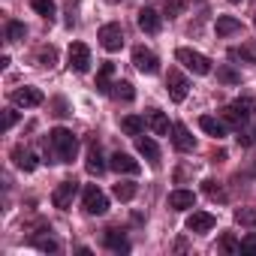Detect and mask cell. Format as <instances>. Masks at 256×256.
I'll list each match as a JSON object with an SVG mask.
<instances>
[{
    "label": "cell",
    "mask_w": 256,
    "mask_h": 256,
    "mask_svg": "<svg viewBox=\"0 0 256 256\" xmlns=\"http://www.w3.org/2000/svg\"><path fill=\"white\" fill-rule=\"evenodd\" d=\"M46 154L52 157V163H72L78 154V139L66 126H54L46 139Z\"/></svg>",
    "instance_id": "1"
},
{
    "label": "cell",
    "mask_w": 256,
    "mask_h": 256,
    "mask_svg": "<svg viewBox=\"0 0 256 256\" xmlns=\"http://www.w3.org/2000/svg\"><path fill=\"white\" fill-rule=\"evenodd\" d=\"M253 112H256V100L253 96H238L235 102H229L223 108V120L232 124V126H241V124H247L253 118Z\"/></svg>",
    "instance_id": "2"
},
{
    "label": "cell",
    "mask_w": 256,
    "mask_h": 256,
    "mask_svg": "<svg viewBox=\"0 0 256 256\" xmlns=\"http://www.w3.org/2000/svg\"><path fill=\"white\" fill-rule=\"evenodd\" d=\"M82 208H84V214L100 217V214H106V211H108V196H106L96 184H88V187H84V193H82Z\"/></svg>",
    "instance_id": "3"
},
{
    "label": "cell",
    "mask_w": 256,
    "mask_h": 256,
    "mask_svg": "<svg viewBox=\"0 0 256 256\" xmlns=\"http://www.w3.org/2000/svg\"><path fill=\"white\" fill-rule=\"evenodd\" d=\"M175 60L184 64V66H187L190 72H196V76H208V72H211V60H208L205 54L193 52V48H178V52H175Z\"/></svg>",
    "instance_id": "4"
},
{
    "label": "cell",
    "mask_w": 256,
    "mask_h": 256,
    "mask_svg": "<svg viewBox=\"0 0 256 256\" xmlns=\"http://www.w3.org/2000/svg\"><path fill=\"white\" fill-rule=\"evenodd\" d=\"M76 196H78V181H60L54 187V193H52V205L60 208V211H66V208H72Z\"/></svg>",
    "instance_id": "5"
},
{
    "label": "cell",
    "mask_w": 256,
    "mask_h": 256,
    "mask_svg": "<svg viewBox=\"0 0 256 256\" xmlns=\"http://www.w3.org/2000/svg\"><path fill=\"white\" fill-rule=\"evenodd\" d=\"M96 40H100V46L106 52H120L124 48V30H120V24H102L100 34H96Z\"/></svg>",
    "instance_id": "6"
},
{
    "label": "cell",
    "mask_w": 256,
    "mask_h": 256,
    "mask_svg": "<svg viewBox=\"0 0 256 256\" xmlns=\"http://www.w3.org/2000/svg\"><path fill=\"white\" fill-rule=\"evenodd\" d=\"M66 60H70L72 72H88L90 70V48L84 42H72L70 52H66Z\"/></svg>",
    "instance_id": "7"
},
{
    "label": "cell",
    "mask_w": 256,
    "mask_h": 256,
    "mask_svg": "<svg viewBox=\"0 0 256 256\" xmlns=\"http://www.w3.org/2000/svg\"><path fill=\"white\" fill-rule=\"evenodd\" d=\"M133 64H136V70H139V72H145V76L160 72V58H157L151 48H145V46H139V48L133 52Z\"/></svg>",
    "instance_id": "8"
},
{
    "label": "cell",
    "mask_w": 256,
    "mask_h": 256,
    "mask_svg": "<svg viewBox=\"0 0 256 256\" xmlns=\"http://www.w3.org/2000/svg\"><path fill=\"white\" fill-rule=\"evenodd\" d=\"M166 88H169V96H172L175 102H184V100H187V90H190V82H187L178 70H169V76H166Z\"/></svg>",
    "instance_id": "9"
},
{
    "label": "cell",
    "mask_w": 256,
    "mask_h": 256,
    "mask_svg": "<svg viewBox=\"0 0 256 256\" xmlns=\"http://www.w3.org/2000/svg\"><path fill=\"white\" fill-rule=\"evenodd\" d=\"M108 166L118 172V175H139V160H133L130 154H124V151H114L112 154V160H108Z\"/></svg>",
    "instance_id": "10"
},
{
    "label": "cell",
    "mask_w": 256,
    "mask_h": 256,
    "mask_svg": "<svg viewBox=\"0 0 256 256\" xmlns=\"http://www.w3.org/2000/svg\"><path fill=\"white\" fill-rule=\"evenodd\" d=\"M42 90L40 88H18V90H12V102L16 106H22V108H34V106H42Z\"/></svg>",
    "instance_id": "11"
},
{
    "label": "cell",
    "mask_w": 256,
    "mask_h": 256,
    "mask_svg": "<svg viewBox=\"0 0 256 256\" xmlns=\"http://www.w3.org/2000/svg\"><path fill=\"white\" fill-rule=\"evenodd\" d=\"M12 163H16L22 172H34V169L40 166V157H36L30 148H24V145H16V148H12Z\"/></svg>",
    "instance_id": "12"
},
{
    "label": "cell",
    "mask_w": 256,
    "mask_h": 256,
    "mask_svg": "<svg viewBox=\"0 0 256 256\" xmlns=\"http://www.w3.org/2000/svg\"><path fill=\"white\" fill-rule=\"evenodd\" d=\"M214 214H208V211H193L190 217H187V229L190 232H196V235H202V232H211L214 229Z\"/></svg>",
    "instance_id": "13"
},
{
    "label": "cell",
    "mask_w": 256,
    "mask_h": 256,
    "mask_svg": "<svg viewBox=\"0 0 256 256\" xmlns=\"http://www.w3.org/2000/svg\"><path fill=\"white\" fill-rule=\"evenodd\" d=\"M172 145H175L181 154H187V151L196 148V139L190 136V130H187L184 124H172Z\"/></svg>",
    "instance_id": "14"
},
{
    "label": "cell",
    "mask_w": 256,
    "mask_h": 256,
    "mask_svg": "<svg viewBox=\"0 0 256 256\" xmlns=\"http://www.w3.org/2000/svg\"><path fill=\"white\" fill-rule=\"evenodd\" d=\"M169 208H172V211L196 208V193H193V190H172V193H169Z\"/></svg>",
    "instance_id": "15"
},
{
    "label": "cell",
    "mask_w": 256,
    "mask_h": 256,
    "mask_svg": "<svg viewBox=\"0 0 256 256\" xmlns=\"http://www.w3.org/2000/svg\"><path fill=\"white\" fill-rule=\"evenodd\" d=\"M102 244H106L112 253H130V241H126V235H124V232H118V229H106Z\"/></svg>",
    "instance_id": "16"
},
{
    "label": "cell",
    "mask_w": 256,
    "mask_h": 256,
    "mask_svg": "<svg viewBox=\"0 0 256 256\" xmlns=\"http://www.w3.org/2000/svg\"><path fill=\"white\" fill-rule=\"evenodd\" d=\"M145 120H148V126H151V133H154V136H166V133L172 130V126H169V118H166L160 108H148Z\"/></svg>",
    "instance_id": "17"
},
{
    "label": "cell",
    "mask_w": 256,
    "mask_h": 256,
    "mask_svg": "<svg viewBox=\"0 0 256 256\" xmlns=\"http://www.w3.org/2000/svg\"><path fill=\"white\" fill-rule=\"evenodd\" d=\"M136 148H139V154H142L151 166H160V148H157L154 139H148V136H136Z\"/></svg>",
    "instance_id": "18"
},
{
    "label": "cell",
    "mask_w": 256,
    "mask_h": 256,
    "mask_svg": "<svg viewBox=\"0 0 256 256\" xmlns=\"http://www.w3.org/2000/svg\"><path fill=\"white\" fill-rule=\"evenodd\" d=\"M199 126H202L208 136H214V139H223V136H226V120H220V118L202 114V118H199Z\"/></svg>",
    "instance_id": "19"
},
{
    "label": "cell",
    "mask_w": 256,
    "mask_h": 256,
    "mask_svg": "<svg viewBox=\"0 0 256 256\" xmlns=\"http://www.w3.org/2000/svg\"><path fill=\"white\" fill-rule=\"evenodd\" d=\"M160 16H157V10H151V6H145V10H139V28L145 30V34H157L160 30Z\"/></svg>",
    "instance_id": "20"
},
{
    "label": "cell",
    "mask_w": 256,
    "mask_h": 256,
    "mask_svg": "<svg viewBox=\"0 0 256 256\" xmlns=\"http://www.w3.org/2000/svg\"><path fill=\"white\" fill-rule=\"evenodd\" d=\"M145 118H139V114H124L120 118V130L126 133V136H142L145 133Z\"/></svg>",
    "instance_id": "21"
},
{
    "label": "cell",
    "mask_w": 256,
    "mask_h": 256,
    "mask_svg": "<svg viewBox=\"0 0 256 256\" xmlns=\"http://www.w3.org/2000/svg\"><path fill=\"white\" fill-rule=\"evenodd\" d=\"M112 76H114V64H102L100 72H96V90L100 94H112Z\"/></svg>",
    "instance_id": "22"
},
{
    "label": "cell",
    "mask_w": 256,
    "mask_h": 256,
    "mask_svg": "<svg viewBox=\"0 0 256 256\" xmlns=\"http://www.w3.org/2000/svg\"><path fill=\"white\" fill-rule=\"evenodd\" d=\"M84 169L90 172V175H102L106 172V163H102V154H100V148L96 145H90V151H88V160H84Z\"/></svg>",
    "instance_id": "23"
},
{
    "label": "cell",
    "mask_w": 256,
    "mask_h": 256,
    "mask_svg": "<svg viewBox=\"0 0 256 256\" xmlns=\"http://www.w3.org/2000/svg\"><path fill=\"white\" fill-rule=\"evenodd\" d=\"M214 30H217V36H232V34H238V30H241V22H238V18H232V16H220V18H217V24H214Z\"/></svg>",
    "instance_id": "24"
},
{
    "label": "cell",
    "mask_w": 256,
    "mask_h": 256,
    "mask_svg": "<svg viewBox=\"0 0 256 256\" xmlns=\"http://www.w3.org/2000/svg\"><path fill=\"white\" fill-rule=\"evenodd\" d=\"M112 96H114V100H124V102H133V100H136V90H133L130 82H114V84H112Z\"/></svg>",
    "instance_id": "25"
},
{
    "label": "cell",
    "mask_w": 256,
    "mask_h": 256,
    "mask_svg": "<svg viewBox=\"0 0 256 256\" xmlns=\"http://www.w3.org/2000/svg\"><path fill=\"white\" fill-rule=\"evenodd\" d=\"M112 193H114V199H120V202H130V199L136 196V184H133V181H118Z\"/></svg>",
    "instance_id": "26"
},
{
    "label": "cell",
    "mask_w": 256,
    "mask_h": 256,
    "mask_svg": "<svg viewBox=\"0 0 256 256\" xmlns=\"http://www.w3.org/2000/svg\"><path fill=\"white\" fill-rule=\"evenodd\" d=\"M36 60H40V66H48V70H52V66L58 64V48H54V46H42V48L36 52Z\"/></svg>",
    "instance_id": "27"
},
{
    "label": "cell",
    "mask_w": 256,
    "mask_h": 256,
    "mask_svg": "<svg viewBox=\"0 0 256 256\" xmlns=\"http://www.w3.org/2000/svg\"><path fill=\"white\" fill-rule=\"evenodd\" d=\"M30 6H34V12H40L46 22L54 18V4H52V0H30Z\"/></svg>",
    "instance_id": "28"
},
{
    "label": "cell",
    "mask_w": 256,
    "mask_h": 256,
    "mask_svg": "<svg viewBox=\"0 0 256 256\" xmlns=\"http://www.w3.org/2000/svg\"><path fill=\"white\" fill-rule=\"evenodd\" d=\"M202 190H205V196H208V199H214V202H226V190H223L217 181H205V184H202Z\"/></svg>",
    "instance_id": "29"
},
{
    "label": "cell",
    "mask_w": 256,
    "mask_h": 256,
    "mask_svg": "<svg viewBox=\"0 0 256 256\" xmlns=\"http://www.w3.org/2000/svg\"><path fill=\"white\" fill-rule=\"evenodd\" d=\"M24 24L22 22H6V42H18V40H24Z\"/></svg>",
    "instance_id": "30"
},
{
    "label": "cell",
    "mask_w": 256,
    "mask_h": 256,
    "mask_svg": "<svg viewBox=\"0 0 256 256\" xmlns=\"http://www.w3.org/2000/svg\"><path fill=\"white\" fill-rule=\"evenodd\" d=\"M34 247L42 253H60V241H54V238H34Z\"/></svg>",
    "instance_id": "31"
},
{
    "label": "cell",
    "mask_w": 256,
    "mask_h": 256,
    "mask_svg": "<svg viewBox=\"0 0 256 256\" xmlns=\"http://www.w3.org/2000/svg\"><path fill=\"white\" fill-rule=\"evenodd\" d=\"M235 220H238L241 226L256 229V211H250V208H238V211H235Z\"/></svg>",
    "instance_id": "32"
},
{
    "label": "cell",
    "mask_w": 256,
    "mask_h": 256,
    "mask_svg": "<svg viewBox=\"0 0 256 256\" xmlns=\"http://www.w3.org/2000/svg\"><path fill=\"white\" fill-rule=\"evenodd\" d=\"M184 6H187L184 0H166V10H163V12H166L169 18H178V16L184 12Z\"/></svg>",
    "instance_id": "33"
},
{
    "label": "cell",
    "mask_w": 256,
    "mask_h": 256,
    "mask_svg": "<svg viewBox=\"0 0 256 256\" xmlns=\"http://www.w3.org/2000/svg\"><path fill=\"white\" fill-rule=\"evenodd\" d=\"M217 78L226 82V84H235V82H238V72H235L232 66H220V70H217Z\"/></svg>",
    "instance_id": "34"
},
{
    "label": "cell",
    "mask_w": 256,
    "mask_h": 256,
    "mask_svg": "<svg viewBox=\"0 0 256 256\" xmlns=\"http://www.w3.org/2000/svg\"><path fill=\"white\" fill-rule=\"evenodd\" d=\"M220 247H223L226 253H235V250H241V241H235L232 235H223V238H220Z\"/></svg>",
    "instance_id": "35"
},
{
    "label": "cell",
    "mask_w": 256,
    "mask_h": 256,
    "mask_svg": "<svg viewBox=\"0 0 256 256\" xmlns=\"http://www.w3.org/2000/svg\"><path fill=\"white\" fill-rule=\"evenodd\" d=\"M241 250L256 253V232H250V235H244V238H241Z\"/></svg>",
    "instance_id": "36"
},
{
    "label": "cell",
    "mask_w": 256,
    "mask_h": 256,
    "mask_svg": "<svg viewBox=\"0 0 256 256\" xmlns=\"http://www.w3.org/2000/svg\"><path fill=\"white\" fill-rule=\"evenodd\" d=\"M16 120H18V112L6 108V112H4V130H12V126H16Z\"/></svg>",
    "instance_id": "37"
},
{
    "label": "cell",
    "mask_w": 256,
    "mask_h": 256,
    "mask_svg": "<svg viewBox=\"0 0 256 256\" xmlns=\"http://www.w3.org/2000/svg\"><path fill=\"white\" fill-rule=\"evenodd\" d=\"M229 4H241V0H229Z\"/></svg>",
    "instance_id": "38"
}]
</instances>
